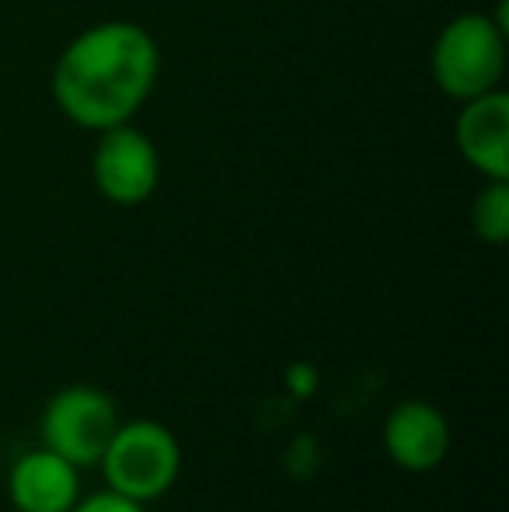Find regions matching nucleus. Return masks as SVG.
<instances>
[{"mask_svg": "<svg viewBox=\"0 0 509 512\" xmlns=\"http://www.w3.org/2000/svg\"><path fill=\"white\" fill-rule=\"evenodd\" d=\"M161 56L147 28L133 21L91 25L60 53L53 70V98L60 112L81 129H112L154 91Z\"/></svg>", "mask_w": 509, "mask_h": 512, "instance_id": "obj_1", "label": "nucleus"}, {"mask_svg": "<svg viewBox=\"0 0 509 512\" xmlns=\"http://www.w3.org/2000/svg\"><path fill=\"white\" fill-rule=\"evenodd\" d=\"M98 464L112 492L147 506L175 488L182 474V443L168 425L154 418L119 422Z\"/></svg>", "mask_w": 509, "mask_h": 512, "instance_id": "obj_2", "label": "nucleus"}, {"mask_svg": "<svg viewBox=\"0 0 509 512\" xmlns=\"http://www.w3.org/2000/svg\"><path fill=\"white\" fill-rule=\"evenodd\" d=\"M429 67L436 88L457 102L496 91L506 70V28L485 14H461L436 35Z\"/></svg>", "mask_w": 509, "mask_h": 512, "instance_id": "obj_3", "label": "nucleus"}, {"mask_svg": "<svg viewBox=\"0 0 509 512\" xmlns=\"http://www.w3.org/2000/svg\"><path fill=\"white\" fill-rule=\"evenodd\" d=\"M119 429V408L112 394L91 384L63 387L42 411V446L60 453L74 467L102 460L112 432Z\"/></svg>", "mask_w": 509, "mask_h": 512, "instance_id": "obj_4", "label": "nucleus"}, {"mask_svg": "<svg viewBox=\"0 0 509 512\" xmlns=\"http://www.w3.org/2000/svg\"><path fill=\"white\" fill-rule=\"evenodd\" d=\"M91 175L109 203L116 206H140L157 192L161 182V157H157L150 136L123 126L102 129V140L91 157Z\"/></svg>", "mask_w": 509, "mask_h": 512, "instance_id": "obj_5", "label": "nucleus"}, {"mask_svg": "<svg viewBox=\"0 0 509 512\" xmlns=\"http://www.w3.org/2000/svg\"><path fill=\"white\" fill-rule=\"evenodd\" d=\"M454 446L450 422L433 401L408 398L384 418V453L408 474H429L447 460Z\"/></svg>", "mask_w": 509, "mask_h": 512, "instance_id": "obj_6", "label": "nucleus"}, {"mask_svg": "<svg viewBox=\"0 0 509 512\" xmlns=\"http://www.w3.org/2000/svg\"><path fill=\"white\" fill-rule=\"evenodd\" d=\"M7 499L18 512H70L81 499V467L49 446L21 453L7 474Z\"/></svg>", "mask_w": 509, "mask_h": 512, "instance_id": "obj_7", "label": "nucleus"}, {"mask_svg": "<svg viewBox=\"0 0 509 512\" xmlns=\"http://www.w3.org/2000/svg\"><path fill=\"white\" fill-rule=\"evenodd\" d=\"M457 150L485 178L509 182V98L503 91H485L468 98L457 115Z\"/></svg>", "mask_w": 509, "mask_h": 512, "instance_id": "obj_8", "label": "nucleus"}, {"mask_svg": "<svg viewBox=\"0 0 509 512\" xmlns=\"http://www.w3.org/2000/svg\"><path fill=\"white\" fill-rule=\"evenodd\" d=\"M471 227L482 241L503 244L509 237V182L489 178L482 192L471 203Z\"/></svg>", "mask_w": 509, "mask_h": 512, "instance_id": "obj_9", "label": "nucleus"}, {"mask_svg": "<svg viewBox=\"0 0 509 512\" xmlns=\"http://www.w3.org/2000/svg\"><path fill=\"white\" fill-rule=\"evenodd\" d=\"M70 512H147V506L112 492V488H105V492H95V495H88V499H77V506Z\"/></svg>", "mask_w": 509, "mask_h": 512, "instance_id": "obj_10", "label": "nucleus"}, {"mask_svg": "<svg viewBox=\"0 0 509 512\" xmlns=\"http://www.w3.org/2000/svg\"><path fill=\"white\" fill-rule=\"evenodd\" d=\"M286 391L293 394L297 401H304V398H314L318 394V387H321V373H318V366L314 363H290L286 366Z\"/></svg>", "mask_w": 509, "mask_h": 512, "instance_id": "obj_11", "label": "nucleus"}]
</instances>
